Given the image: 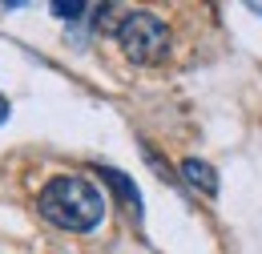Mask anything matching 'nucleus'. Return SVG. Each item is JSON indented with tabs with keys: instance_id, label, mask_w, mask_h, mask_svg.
Here are the masks:
<instances>
[{
	"instance_id": "obj_1",
	"label": "nucleus",
	"mask_w": 262,
	"mask_h": 254,
	"mask_svg": "<svg viewBox=\"0 0 262 254\" xmlns=\"http://www.w3.org/2000/svg\"><path fill=\"white\" fill-rule=\"evenodd\" d=\"M36 210H40L45 222L57 226V230L89 234L105 218V198H101V190L89 178H81V174H57V178L45 182V190L36 194Z\"/></svg>"
},
{
	"instance_id": "obj_2",
	"label": "nucleus",
	"mask_w": 262,
	"mask_h": 254,
	"mask_svg": "<svg viewBox=\"0 0 262 254\" xmlns=\"http://www.w3.org/2000/svg\"><path fill=\"white\" fill-rule=\"evenodd\" d=\"M117 45L133 65H158L169 53V29L162 16L154 12H125L121 29H117Z\"/></svg>"
},
{
	"instance_id": "obj_3",
	"label": "nucleus",
	"mask_w": 262,
	"mask_h": 254,
	"mask_svg": "<svg viewBox=\"0 0 262 254\" xmlns=\"http://www.w3.org/2000/svg\"><path fill=\"white\" fill-rule=\"evenodd\" d=\"M97 174L105 178V182H109V190L117 194V202H121V206H125V210L133 214V222H141V190L133 186V182L125 178V174H121V170H109V165H101Z\"/></svg>"
},
{
	"instance_id": "obj_4",
	"label": "nucleus",
	"mask_w": 262,
	"mask_h": 254,
	"mask_svg": "<svg viewBox=\"0 0 262 254\" xmlns=\"http://www.w3.org/2000/svg\"><path fill=\"white\" fill-rule=\"evenodd\" d=\"M182 178L194 186V190H202V194H218V174H214V165L210 161H202V158H186L182 161Z\"/></svg>"
},
{
	"instance_id": "obj_5",
	"label": "nucleus",
	"mask_w": 262,
	"mask_h": 254,
	"mask_svg": "<svg viewBox=\"0 0 262 254\" xmlns=\"http://www.w3.org/2000/svg\"><path fill=\"white\" fill-rule=\"evenodd\" d=\"M89 16H93V29L97 32H113L121 29V20H125V8H117V4H97V8H89Z\"/></svg>"
},
{
	"instance_id": "obj_6",
	"label": "nucleus",
	"mask_w": 262,
	"mask_h": 254,
	"mask_svg": "<svg viewBox=\"0 0 262 254\" xmlns=\"http://www.w3.org/2000/svg\"><path fill=\"white\" fill-rule=\"evenodd\" d=\"M49 12H53L57 20H81V16L89 12V4H81V0H53Z\"/></svg>"
},
{
	"instance_id": "obj_7",
	"label": "nucleus",
	"mask_w": 262,
	"mask_h": 254,
	"mask_svg": "<svg viewBox=\"0 0 262 254\" xmlns=\"http://www.w3.org/2000/svg\"><path fill=\"white\" fill-rule=\"evenodd\" d=\"M8 113H12V109H8V97H0V125L8 121Z\"/></svg>"
}]
</instances>
